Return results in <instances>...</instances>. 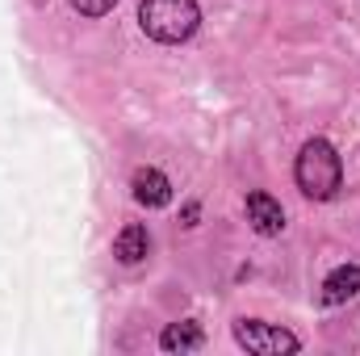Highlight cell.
Returning <instances> with one entry per match:
<instances>
[{
    "label": "cell",
    "mask_w": 360,
    "mask_h": 356,
    "mask_svg": "<svg viewBox=\"0 0 360 356\" xmlns=\"http://www.w3.org/2000/svg\"><path fill=\"white\" fill-rule=\"evenodd\" d=\"M360 289V265H340L323 281V306H344Z\"/></svg>",
    "instance_id": "6"
},
{
    "label": "cell",
    "mask_w": 360,
    "mask_h": 356,
    "mask_svg": "<svg viewBox=\"0 0 360 356\" xmlns=\"http://www.w3.org/2000/svg\"><path fill=\"white\" fill-rule=\"evenodd\" d=\"M248 222L256 227V235H281L285 231V210L281 201H272L269 193H248Z\"/></svg>",
    "instance_id": "5"
},
{
    "label": "cell",
    "mask_w": 360,
    "mask_h": 356,
    "mask_svg": "<svg viewBox=\"0 0 360 356\" xmlns=\"http://www.w3.org/2000/svg\"><path fill=\"white\" fill-rule=\"evenodd\" d=\"M147 252H151V235H147V227H126L117 239H113V256L122 260V265H139V260H147Z\"/></svg>",
    "instance_id": "7"
},
{
    "label": "cell",
    "mask_w": 360,
    "mask_h": 356,
    "mask_svg": "<svg viewBox=\"0 0 360 356\" xmlns=\"http://www.w3.org/2000/svg\"><path fill=\"white\" fill-rule=\"evenodd\" d=\"M139 25H143L147 38H155L164 46H176V42L197 34L201 8H197V0H143L139 4Z\"/></svg>",
    "instance_id": "1"
},
{
    "label": "cell",
    "mask_w": 360,
    "mask_h": 356,
    "mask_svg": "<svg viewBox=\"0 0 360 356\" xmlns=\"http://www.w3.org/2000/svg\"><path fill=\"white\" fill-rule=\"evenodd\" d=\"M235 340L248 348L252 356H289L302 348V340L285 327H272V323H256V319H239L235 323Z\"/></svg>",
    "instance_id": "3"
},
{
    "label": "cell",
    "mask_w": 360,
    "mask_h": 356,
    "mask_svg": "<svg viewBox=\"0 0 360 356\" xmlns=\"http://www.w3.org/2000/svg\"><path fill=\"white\" fill-rule=\"evenodd\" d=\"M201 344H205V336H201L197 323H172V327L160 336V348H164V352H197Z\"/></svg>",
    "instance_id": "8"
},
{
    "label": "cell",
    "mask_w": 360,
    "mask_h": 356,
    "mask_svg": "<svg viewBox=\"0 0 360 356\" xmlns=\"http://www.w3.org/2000/svg\"><path fill=\"white\" fill-rule=\"evenodd\" d=\"M293 177H297V189L314 201H331L344 184V164L335 155V147L327 139H310L293 164Z\"/></svg>",
    "instance_id": "2"
},
{
    "label": "cell",
    "mask_w": 360,
    "mask_h": 356,
    "mask_svg": "<svg viewBox=\"0 0 360 356\" xmlns=\"http://www.w3.org/2000/svg\"><path fill=\"white\" fill-rule=\"evenodd\" d=\"M113 4H117V0H72V8L84 13V17H105Z\"/></svg>",
    "instance_id": "9"
},
{
    "label": "cell",
    "mask_w": 360,
    "mask_h": 356,
    "mask_svg": "<svg viewBox=\"0 0 360 356\" xmlns=\"http://www.w3.org/2000/svg\"><path fill=\"white\" fill-rule=\"evenodd\" d=\"M130 189H134V201L147 205V210H160V205L172 201V184H168V177L160 168H139L134 180H130Z\"/></svg>",
    "instance_id": "4"
}]
</instances>
